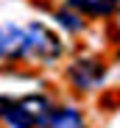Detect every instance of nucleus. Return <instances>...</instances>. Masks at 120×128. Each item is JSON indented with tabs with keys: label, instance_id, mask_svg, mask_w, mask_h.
I'll return each mask as SVG.
<instances>
[{
	"label": "nucleus",
	"instance_id": "obj_1",
	"mask_svg": "<svg viewBox=\"0 0 120 128\" xmlns=\"http://www.w3.org/2000/svg\"><path fill=\"white\" fill-rule=\"evenodd\" d=\"M50 103L42 95H25L17 100H0V117L9 128H45L50 117Z\"/></svg>",
	"mask_w": 120,
	"mask_h": 128
},
{
	"label": "nucleus",
	"instance_id": "obj_2",
	"mask_svg": "<svg viewBox=\"0 0 120 128\" xmlns=\"http://www.w3.org/2000/svg\"><path fill=\"white\" fill-rule=\"evenodd\" d=\"M25 36H28L25 39V58H34L39 64H50L62 56V42L48 25L31 22V25H25Z\"/></svg>",
	"mask_w": 120,
	"mask_h": 128
},
{
	"label": "nucleus",
	"instance_id": "obj_3",
	"mask_svg": "<svg viewBox=\"0 0 120 128\" xmlns=\"http://www.w3.org/2000/svg\"><path fill=\"white\" fill-rule=\"evenodd\" d=\"M67 75H70L75 89H95V86H101V81L106 75V67L98 58H78V61L70 64Z\"/></svg>",
	"mask_w": 120,
	"mask_h": 128
},
{
	"label": "nucleus",
	"instance_id": "obj_4",
	"mask_svg": "<svg viewBox=\"0 0 120 128\" xmlns=\"http://www.w3.org/2000/svg\"><path fill=\"white\" fill-rule=\"evenodd\" d=\"M25 28L20 25H0V61L25 58Z\"/></svg>",
	"mask_w": 120,
	"mask_h": 128
},
{
	"label": "nucleus",
	"instance_id": "obj_5",
	"mask_svg": "<svg viewBox=\"0 0 120 128\" xmlns=\"http://www.w3.org/2000/svg\"><path fill=\"white\" fill-rule=\"evenodd\" d=\"M67 6L84 17H109L120 14V0H67Z\"/></svg>",
	"mask_w": 120,
	"mask_h": 128
},
{
	"label": "nucleus",
	"instance_id": "obj_6",
	"mask_svg": "<svg viewBox=\"0 0 120 128\" xmlns=\"http://www.w3.org/2000/svg\"><path fill=\"white\" fill-rule=\"evenodd\" d=\"M45 128H87L81 112H75L73 106H62V109H53Z\"/></svg>",
	"mask_w": 120,
	"mask_h": 128
},
{
	"label": "nucleus",
	"instance_id": "obj_7",
	"mask_svg": "<svg viewBox=\"0 0 120 128\" xmlns=\"http://www.w3.org/2000/svg\"><path fill=\"white\" fill-rule=\"evenodd\" d=\"M59 22H62L67 31H78L81 28V20H78L73 11H59Z\"/></svg>",
	"mask_w": 120,
	"mask_h": 128
}]
</instances>
